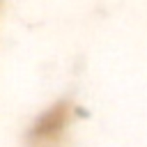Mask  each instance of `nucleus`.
<instances>
[]
</instances>
